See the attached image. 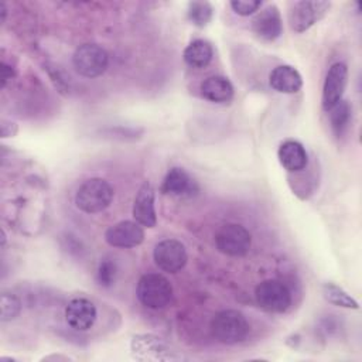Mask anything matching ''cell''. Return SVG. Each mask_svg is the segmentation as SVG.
Segmentation results:
<instances>
[{"instance_id": "obj_1", "label": "cell", "mask_w": 362, "mask_h": 362, "mask_svg": "<svg viewBox=\"0 0 362 362\" xmlns=\"http://www.w3.org/2000/svg\"><path fill=\"white\" fill-rule=\"evenodd\" d=\"M211 332L222 344H239L249 334V322L238 310H222L212 317Z\"/></svg>"}, {"instance_id": "obj_2", "label": "cell", "mask_w": 362, "mask_h": 362, "mask_svg": "<svg viewBox=\"0 0 362 362\" xmlns=\"http://www.w3.org/2000/svg\"><path fill=\"white\" fill-rule=\"evenodd\" d=\"M113 199V188L102 178H89L83 181L75 194V205L86 214L105 211Z\"/></svg>"}, {"instance_id": "obj_3", "label": "cell", "mask_w": 362, "mask_h": 362, "mask_svg": "<svg viewBox=\"0 0 362 362\" xmlns=\"http://www.w3.org/2000/svg\"><path fill=\"white\" fill-rule=\"evenodd\" d=\"M130 355L140 362L177 361L180 355L173 351L170 344L153 334H137L130 341Z\"/></svg>"}, {"instance_id": "obj_4", "label": "cell", "mask_w": 362, "mask_h": 362, "mask_svg": "<svg viewBox=\"0 0 362 362\" xmlns=\"http://www.w3.org/2000/svg\"><path fill=\"white\" fill-rule=\"evenodd\" d=\"M136 296L144 307L160 310L171 301L173 286L164 276L158 273H147L140 277Z\"/></svg>"}, {"instance_id": "obj_5", "label": "cell", "mask_w": 362, "mask_h": 362, "mask_svg": "<svg viewBox=\"0 0 362 362\" xmlns=\"http://www.w3.org/2000/svg\"><path fill=\"white\" fill-rule=\"evenodd\" d=\"M72 64L81 76L96 78L106 71L109 55L105 48L98 44H82L75 49Z\"/></svg>"}, {"instance_id": "obj_6", "label": "cell", "mask_w": 362, "mask_h": 362, "mask_svg": "<svg viewBox=\"0 0 362 362\" xmlns=\"http://www.w3.org/2000/svg\"><path fill=\"white\" fill-rule=\"evenodd\" d=\"M216 249L232 257L245 256L252 245V236L249 230L239 223H225L215 235Z\"/></svg>"}, {"instance_id": "obj_7", "label": "cell", "mask_w": 362, "mask_h": 362, "mask_svg": "<svg viewBox=\"0 0 362 362\" xmlns=\"http://www.w3.org/2000/svg\"><path fill=\"white\" fill-rule=\"evenodd\" d=\"M255 298L260 308L269 313H284L291 304V293L276 279L263 280L255 288Z\"/></svg>"}, {"instance_id": "obj_8", "label": "cell", "mask_w": 362, "mask_h": 362, "mask_svg": "<svg viewBox=\"0 0 362 362\" xmlns=\"http://www.w3.org/2000/svg\"><path fill=\"white\" fill-rule=\"evenodd\" d=\"M329 1H296L290 10V27L296 33H304L317 21H320L329 10Z\"/></svg>"}, {"instance_id": "obj_9", "label": "cell", "mask_w": 362, "mask_h": 362, "mask_svg": "<svg viewBox=\"0 0 362 362\" xmlns=\"http://www.w3.org/2000/svg\"><path fill=\"white\" fill-rule=\"evenodd\" d=\"M154 263L167 273H178L187 264L188 255L185 246L175 239H164L154 246Z\"/></svg>"}, {"instance_id": "obj_10", "label": "cell", "mask_w": 362, "mask_h": 362, "mask_svg": "<svg viewBox=\"0 0 362 362\" xmlns=\"http://www.w3.org/2000/svg\"><path fill=\"white\" fill-rule=\"evenodd\" d=\"M348 82V68L344 62H335L329 66L324 86H322V96L321 105L322 109L329 112L337 103L342 100L344 90Z\"/></svg>"}, {"instance_id": "obj_11", "label": "cell", "mask_w": 362, "mask_h": 362, "mask_svg": "<svg viewBox=\"0 0 362 362\" xmlns=\"http://www.w3.org/2000/svg\"><path fill=\"white\" fill-rule=\"evenodd\" d=\"M105 240L113 247H136L144 240V230L136 221H120L106 229Z\"/></svg>"}, {"instance_id": "obj_12", "label": "cell", "mask_w": 362, "mask_h": 362, "mask_svg": "<svg viewBox=\"0 0 362 362\" xmlns=\"http://www.w3.org/2000/svg\"><path fill=\"white\" fill-rule=\"evenodd\" d=\"M65 321L75 331H88L96 321L95 304L83 297L72 298L65 307Z\"/></svg>"}, {"instance_id": "obj_13", "label": "cell", "mask_w": 362, "mask_h": 362, "mask_svg": "<svg viewBox=\"0 0 362 362\" xmlns=\"http://www.w3.org/2000/svg\"><path fill=\"white\" fill-rule=\"evenodd\" d=\"M252 30L264 41H274L279 38L283 31V21L279 8L274 4H270L259 11L252 21Z\"/></svg>"}, {"instance_id": "obj_14", "label": "cell", "mask_w": 362, "mask_h": 362, "mask_svg": "<svg viewBox=\"0 0 362 362\" xmlns=\"http://www.w3.org/2000/svg\"><path fill=\"white\" fill-rule=\"evenodd\" d=\"M133 218L144 228H154L157 214L154 208V189L148 181H144L139 188L133 202Z\"/></svg>"}, {"instance_id": "obj_15", "label": "cell", "mask_w": 362, "mask_h": 362, "mask_svg": "<svg viewBox=\"0 0 362 362\" xmlns=\"http://www.w3.org/2000/svg\"><path fill=\"white\" fill-rule=\"evenodd\" d=\"M277 158L281 167L290 173H298L304 170L308 163V156L304 146L293 139L284 140L280 144L277 150Z\"/></svg>"}, {"instance_id": "obj_16", "label": "cell", "mask_w": 362, "mask_h": 362, "mask_svg": "<svg viewBox=\"0 0 362 362\" xmlns=\"http://www.w3.org/2000/svg\"><path fill=\"white\" fill-rule=\"evenodd\" d=\"M269 83L280 93H296L303 86V78L294 66L279 65L270 72Z\"/></svg>"}, {"instance_id": "obj_17", "label": "cell", "mask_w": 362, "mask_h": 362, "mask_svg": "<svg viewBox=\"0 0 362 362\" xmlns=\"http://www.w3.org/2000/svg\"><path fill=\"white\" fill-rule=\"evenodd\" d=\"M195 191V182L189 177V174L180 167H173L165 174L163 184H161V192L175 197H184L191 195Z\"/></svg>"}, {"instance_id": "obj_18", "label": "cell", "mask_w": 362, "mask_h": 362, "mask_svg": "<svg viewBox=\"0 0 362 362\" xmlns=\"http://www.w3.org/2000/svg\"><path fill=\"white\" fill-rule=\"evenodd\" d=\"M201 95L204 99L214 103L229 102L233 96V86L230 81L221 75L208 76L201 83Z\"/></svg>"}, {"instance_id": "obj_19", "label": "cell", "mask_w": 362, "mask_h": 362, "mask_svg": "<svg viewBox=\"0 0 362 362\" xmlns=\"http://www.w3.org/2000/svg\"><path fill=\"white\" fill-rule=\"evenodd\" d=\"M214 57L212 45L205 40H194L184 49V61L192 68H205Z\"/></svg>"}, {"instance_id": "obj_20", "label": "cell", "mask_w": 362, "mask_h": 362, "mask_svg": "<svg viewBox=\"0 0 362 362\" xmlns=\"http://www.w3.org/2000/svg\"><path fill=\"white\" fill-rule=\"evenodd\" d=\"M351 117H352V107L346 100H341L329 110L331 127L337 137H341L346 132Z\"/></svg>"}, {"instance_id": "obj_21", "label": "cell", "mask_w": 362, "mask_h": 362, "mask_svg": "<svg viewBox=\"0 0 362 362\" xmlns=\"http://www.w3.org/2000/svg\"><path fill=\"white\" fill-rule=\"evenodd\" d=\"M322 296L324 298L338 307H344V308H352V310H358L359 304L358 301L351 297L342 287L334 284V283H325L322 286Z\"/></svg>"}, {"instance_id": "obj_22", "label": "cell", "mask_w": 362, "mask_h": 362, "mask_svg": "<svg viewBox=\"0 0 362 362\" xmlns=\"http://www.w3.org/2000/svg\"><path fill=\"white\" fill-rule=\"evenodd\" d=\"M187 16L197 27H205L214 16V8L208 1H189Z\"/></svg>"}, {"instance_id": "obj_23", "label": "cell", "mask_w": 362, "mask_h": 362, "mask_svg": "<svg viewBox=\"0 0 362 362\" xmlns=\"http://www.w3.org/2000/svg\"><path fill=\"white\" fill-rule=\"evenodd\" d=\"M21 311V301L20 298L13 294L3 291L0 296V321L7 322L14 320Z\"/></svg>"}, {"instance_id": "obj_24", "label": "cell", "mask_w": 362, "mask_h": 362, "mask_svg": "<svg viewBox=\"0 0 362 362\" xmlns=\"http://www.w3.org/2000/svg\"><path fill=\"white\" fill-rule=\"evenodd\" d=\"M116 274H117L116 263L112 259H102L96 272L98 283L103 287H110L116 280Z\"/></svg>"}, {"instance_id": "obj_25", "label": "cell", "mask_w": 362, "mask_h": 362, "mask_svg": "<svg viewBox=\"0 0 362 362\" xmlns=\"http://www.w3.org/2000/svg\"><path fill=\"white\" fill-rule=\"evenodd\" d=\"M229 4L236 14L245 17L256 13L260 8L262 1L260 0H233Z\"/></svg>"}, {"instance_id": "obj_26", "label": "cell", "mask_w": 362, "mask_h": 362, "mask_svg": "<svg viewBox=\"0 0 362 362\" xmlns=\"http://www.w3.org/2000/svg\"><path fill=\"white\" fill-rule=\"evenodd\" d=\"M14 76V69L11 65L6 64L4 61L1 62V88H6L7 82L11 81V78Z\"/></svg>"}, {"instance_id": "obj_27", "label": "cell", "mask_w": 362, "mask_h": 362, "mask_svg": "<svg viewBox=\"0 0 362 362\" xmlns=\"http://www.w3.org/2000/svg\"><path fill=\"white\" fill-rule=\"evenodd\" d=\"M1 137H13L17 133V124L8 122V120H1Z\"/></svg>"}, {"instance_id": "obj_28", "label": "cell", "mask_w": 362, "mask_h": 362, "mask_svg": "<svg viewBox=\"0 0 362 362\" xmlns=\"http://www.w3.org/2000/svg\"><path fill=\"white\" fill-rule=\"evenodd\" d=\"M0 13H1L0 21L3 23V21L6 20V14H7V8H6V4H4V3H0Z\"/></svg>"}, {"instance_id": "obj_29", "label": "cell", "mask_w": 362, "mask_h": 362, "mask_svg": "<svg viewBox=\"0 0 362 362\" xmlns=\"http://www.w3.org/2000/svg\"><path fill=\"white\" fill-rule=\"evenodd\" d=\"M48 359H65V361H66V359H69V358H66V356H59V355H57V356H55V355H51V356H45V358H44V361H48Z\"/></svg>"}, {"instance_id": "obj_30", "label": "cell", "mask_w": 362, "mask_h": 362, "mask_svg": "<svg viewBox=\"0 0 362 362\" xmlns=\"http://www.w3.org/2000/svg\"><path fill=\"white\" fill-rule=\"evenodd\" d=\"M6 240H7V238H6V232H4V229H1V246H4V245H6Z\"/></svg>"}]
</instances>
